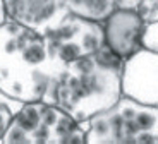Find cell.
<instances>
[{
  "label": "cell",
  "mask_w": 158,
  "mask_h": 144,
  "mask_svg": "<svg viewBox=\"0 0 158 144\" xmlns=\"http://www.w3.org/2000/svg\"><path fill=\"white\" fill-rule=\"evenodd\" d=\"M122 67L124 59L103 45L64 67L41 101L60 106L77 122L89 120L120 100Z\"/></svg>",
  "instance_id": "6da1fadb"
},
{
  "label": "cell",
  "mask_w": 158,
  "mask_h": 144,
  "mask_svg": "<svg viewBox=\"0 0 158 144\" xmlns=\"http://www.w3.org/2000/svg\"><path fill=\"white\" fill-rule=\"evenodd\" d=\"M64 67L41 33L14 21L0 24V91L17 101H41Z\"/></svg>",
  "instance_id": "7a4b0ae2"
},
{
  "label": "cell",
  "mask_w": 158,
  "mask_h": 144,
  "mask_svg": "<svg viewBox=\"0 0 158 144\" xmlns=\"http://www.w3.org/2000/svg\"><path fill=\"white\" fill-rule=\"evenodd\" d=\"M81 125L86 144H158V106L124 94L114 106Z\"/></svg>",
  "instance_id": "3957f363"
},
{
  "label": "cell",
  "mask_w": 158,
  "mask_h": 144,
  "mask_svg": "<svg viewBox=\"0 0 158 144\" xmlns=\"http://www.w3.org/2000/svg\"><path fill=\"white\" fill-rule=\"evenodd\" d=\"M2 144H86V130L60 106L28 101L10 120Z\"/></svg>",
  "instance_id": "277c9868"
},
{
  "label": "cell",
  "mask_w": 158,
  "mask_h": 144,
  "mask_svg": "<svg viewBox=\"0 0 158 144\" xmlns=\"http://www.w3.org/2000/svg\"><path fill=\"white\" fill-rule=\"evenodd\" d=\"M48 53L59 65L65 67L77 59L98 51L105 45L103 23L67 12L43 35Z\"/></svg>",
  "instance_id": "5b68a950"
},
{
  "label": "cell",
  "mask_w": 158,
  "mask_h": 144,
  "mask_svg": "<svg viewBox=\"0 0 158 144\" xmlns=\"http://www.w3.org/2000/svg\"><path fill=\"white\" fill-rule=\"evenodd\" d=\"M122 94L158 106V53L143 48L124 60Z\"/></svg>",
  "instance_id": "8992f818"
},
{
  "label": "cell",
  "mask_w": 158,
  "mask_h": 144,
  "mask_svg": "<svg viewBox=\"0 0 158 144\" xmlns=\"http://www.w3.org/2000/svg\"><path fill=\"white\" fill-rule=\"evenodd\" d=\"M146 23L143 21L138 10H122L115 9L103 21L105 45L120 59H129L139 50H143V36Z\"/></svg>",
  "instance_id": "52a82bcc"
},
{
  "label": "cell",
  "mask_w": 158,
  "mask_h": 144,
  "mask_svg": "<svg viewBox=\"0 0 158 144\" xmlns=\"http://www.w3.org/2000/svg\"><path fill=\"white\" fill-rule=\"evenodd\" d=\"M4 5L9 21L31 27L41 35L69 12L64 0H4Z\"/></svg>",
  "instance_id": "ba28073f"
},
{
  "label": "cell",
  "mask_w": 158,
  "mask_h": 144,
  "mask_svg": "<svg viewBox=\"0 0 158 144\" xmlns=\"http://www.w3.org/2000/svg\"><path fill=\"white\" fill-rule=\"evenodd\" d=\"M69 12L103 23L115 10V0H64Z\"/></svg>",
  "instance_id": "9c48e42d"
},
{
  "label": "cell",
  "mask_w": 158,
  "mask_h": 144,
  "mask_svg": "<svg viewBox=\"0 0 158 144\" xmlns=\"http://www.w3.org/2000/svg\"><path fill=\"white\" fill-rule=\"evenodd\" d=\"M21 106H23V101H17L9 94H5L4 91H0V144H2V137H4L10 120L19 112Z\"/></svg>",
  "instance_id": "30bf717a"
},
{
  "label": "cell",
  "mask_w": 158,
  "mask_h": 144,
  "mask_svg": "<svg viewBox=\"0 0 158 144\" xmlns=\"http://www.w3.org/2000/svg\"><path fill=\"white\" fill-rule=\"evenodd\" d=\"M138 12L146 24L156 23L158 21V0H141Z\"/></svg>",
  "instance_id": "8fae6325"
},
{
  "label": "cell",
  "mask_w": 158,
  "mask_h": 144,
  "mask_svg": "<svg viewBox=\"0 0 158 144\" xmlns=\"http://www.w3.org/2000/svg\"><path fill=\"white\" fill-rule=\"evenodd\" d=\"M143 47L146 50L156 51L158 53V21L150 23L144 27V36H143Z\"/></svg>",
  "instance_id": "7c38bea8"
},
{
  "label": "cell",
  "mask_w": 158,
  "mask_h": 144,
  "mask_svg": "<svg viewBox=\"0 0 158 144\" xmlns=\"http://www.w3.org/2000/svg\"><path fill=\"white\" fill-rule=\"evenodd\" d=\"M141 0H115V9L122 10H138Z\"/></svg>",
  "instance_id": "4fadbf2b"
},
{
  "label": "cell",
  "mask_w": 158,
  "mask_h": 144,
  "mask_svg": "<svg viewBox=\"0 0 158 144\" xmlns=\"http://www.w3.org/2000/svg\"><path fill=\"white\" fill-rule=\"evenodd\" d=\"M7 19V12H5V5H4V0H0V24H4Z\"/></svg>",
  "instance_id": "5bb4252c"
}]
</instances>
